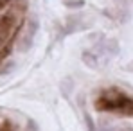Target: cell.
I'll list each match as a JSON object with an SVG mask.
<instances>
[{"label": "cell", "instance_id": "4", "mask_svg": "<svg viewBox=\"0 0 133 131\" xmlns=\"http://www.w3.org/2000/svg\"><path fill=\"white\" fill-rule=\"evenodd\" d=\"M85 120H87V129H88V131H97V129H95V124H94V120H92L90 115L85 117Z\"/></svg>", "mask_w": 133, "mask_h": 131}, {"label": "cell", "instance_id": "5", "mask_svg": "<svg viewBox=\"0 0 133 131\" xmlns=\"http://www.w3.org/2000/svg\"><path fill=\"white\" fill-rule=\"evenodd\" d=\"M5 65L7 66H4V68H0V72H2V74H9V72H11V70H13V68H15V63H5Z\"/></svg>", "mask_w": 133, "mask_h": 131}, {"label": "cell", "instance_id": "1", "mask_svg": "<svg viewBox=\"0 0 133 131\" xmlns=\"http://www.w3.org/2000/svg\"><path fill=\"white\" fill-rule=\"evenodd\" d=\"M38 27H40V23L36 18H32L31 23H29V29H27V34L23 36L22 43H20V49L22 50H27L31 45H32V40H34V34H36V31H38Z\"/></svg>", "mask_w": 133, "mask_h": 131}, {"label": "cell", "instance_id": "2", "mask_svg": "<svg viewBox=\"0 0 133 131\" xmlns=\"http://www.w3.org/2000/svg\"><path fill=\"white\" fill-rule=\"evenodd\" d=\"M83 61H85L87 65H90L92 68H95V66H97V56H95L94 52H85V54H83Z\"/></svg>", "mask_w": 133, "mask_h": 131}, {"label": "cell", "instance_id": "3", "mask_svg": "<svg viewBox=\"0 0 133 131\" xmlns=\"http://www.w3.org/2000/svg\"><path fill=\"white\" fill-rule=\"evenodd\" d=\"M65 7L68 9H79V7H85V0H63Z\"/></svg>", "mask_w": 133, "mask_h": 131}]
</instances>
